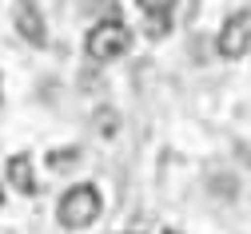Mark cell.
<instances>
[{
	"label": "cell",
	"instance_id": "4",
	"mask_svg": "<svg viewBox=\"0 0 251 234\" xmlns=\"http://www.w3.org/2000/svg\"><path fill=\"white\" fill-rule=\"evenodd\" d=\"M16 28H20V36L32 44V48H44L48 44L44 16H40V8L32 4V0H16Z\"/></svg>",
	"mask_w": 251,
	"mask_h": 234
},
{
	"label": "cell",
	"instance_id": "2",
	"mask_svg": "<svg viewBox=\"0 0 251 234\" xmlns=\"http://www.w3.org/2000/svg\"><path fill=\"white\" fill-rule=\"evenodd\" d=\"M128 48H132V32L124 28L120 20H100L96 28L88 32V40H84L88 60H96V64H112V60H120Z\"/></svg>",
	"mask_w": 251,
	"mask_h": 234
},
{
	"label": "cell",
	"instance_id": "3",
	"mask_svg": "<svg viewBox=\"0 0 251 234\" xmlns=\"http://www.w3.org/2000/svg\"><path fill=\"white\" fill-rule=\"evenodd\" d=\"M215 48L227 60H239V56L251 52V8H239L235 16L224 20V28H219V36H215Z\"/></svg>",
	"mask_w": 251,
	"mask_h": 234
},
{
	"label": "cell",
	"instance_id": "6",
	"mask_svg": "<svg viewBox=\"0 0 251 234\" xmlns=\"http://www.w3.org/2000/svg\"><path fill=\"white\" fill-rule=\"evenodd\" d=\"M168 28H172V20H168V12H151V16H148V32H151V36H164Z\"/></svg>",
	"mask_w": 251,
	"mask_h": 234
},
{
	"label": "cell",
	"instance_id": "8",
	"mask_svg": "<svg viewBox=\"0 0 251 234\" xmlns=\"http://www.w3.org/2000/svg\"><path fill=\"white\" fill-rule=\"evenodd\" d=\"M0 207H4V191H0Z\"/></svg>",
	"mask_w": 251,
	"mask_h": 234
},
{
	"label": "cell",
	"instance_id": "7",
	"mask_svg": "<svg viewBox=\"0 0 251 234\" xmlns=\"http://www.w3.org/2000/svg\"><path fill=\"white\" fill-rule=\"evenodd\" d=\"M136 4L151 16V12H172V8H176V0H136Z\"/></svg>",
	"mask_w": 251,
	"mask_h": 234
},
{
	"label": "cell",
	"instance_id": "1",
	"mask_svg": "<svg viewBox=\"0 0 251 234\" xmlns=\"http://www.w3.org/2000/svg\"><path fill=\"white\" fill-rule=\"evenodd\" d=\"M100 207H104L100 191L80 183V187L64 191V198H60V207H56V218H60V226H68V230H84V226H92L100 218Z\"/></svg>",
	"mask_w": 251,
	"mask_h": 234
},
{
	"label": "cell",
	"instance_id": "5",
	"mask_svg": "<svg viewBox=\"0 0 251 234\" xmlns=\"http://www.w3.org/2000/svg\"><path fill=\"white\" fill-rule=\"evenodd\" d=\"M4 175H8V183H12L20 194H36V191H40V183H36V167H32V155H12L8 167H4Z\"/></svg>",
	"mask_w": 251,
	"mask_h": 234
}]
</instances>
